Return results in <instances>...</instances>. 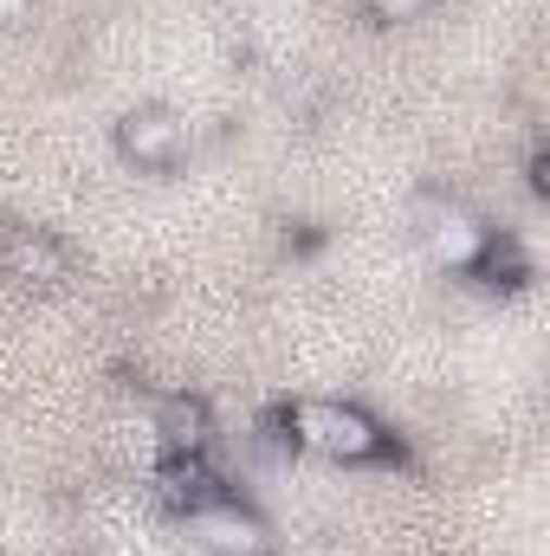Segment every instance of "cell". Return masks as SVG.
<instances>
[{
  "label": "cell",
  "mask_w": 550,
  "mask_h": 556,
  "mask_svg": "<svg viewBox=\"0 0 550 556\" xmlns=\"http://www.w3.org/2000/svg\"><path fill=\"white\" fill-rule=\"evenodd\" d=\"M0 273L26 291H59L72 278V253L46 227H7L0 233Z\"/></svg>",
  "instance_id": "cell-4"
},
{
  "label": "cell",
  "mask_w": 550,
  "mask_h": 556,
  "mask_svg": "<svg viewBox=\"0 0 550 556\" xmlns=\"http://www.w3.org/2000/svg\"><path fill=\"white\" fill-rule=\"evenodd\" d=\"M188 149V117H175L168 104H137L117 117V155L130 168H175Z\"/></svg>",
  "instance_id": "cell-2"
},
{
  "label": "cell",
  "mask_w": 550,
  "mask_h": 556,
  "mask_svg": "<svg viewBox=\"0 0 550 556\" xmlns=\"http://www.w3.org/2000/svg\"><path fill=\"white\" fill-rule=\"evenodd\" d=\"M39 13V0H0V26H26Z\"/></svg>",
  "instance_id": "cell-10"
},
{
  "label": "cell",
  "mask_w": 550,
  "mask_h": 556,
  "mask_svg": "<svg viewBox=\"0 0 550 556\" xmlns=\"http://www.w3.org/2000/svg\"><path fill=\"white\" fill-rule=\"evenodd\" d=\"M532 194H550V155L545 149L532 155Z\"/></svg>",
  "instance_id": "cell-11"
},
{
  "label": "cell",
  "mask_w": 550,
  "mask_h": 556,
  "mask_svg": "<svg viewBox=\"0 0 550 556\" xmlns=\"http://www.w3.org/2000/svg\"><path fill=\"white\" fill-rule=\"evenodd\" d=\"M155 433H162V453H208L214 446V415L201 395H168L155 408Z\"/></svg>",
  "instance_id": "cell-7"
},
{
  "label": "cell",
  "mask_w": 550,
  "mask_h": 556,
  "mask_svg": "<svg viewBox=\"0 0 550 556\" xmlns=\"http://www.w3.org/2000/svg\"><path fill=\"white\" fill-rule=\"evenodd\" d=\"M414 233H421V247H427L447 273H466V266L479 260V247H486L492 227H479V214H466L460 201H421Z\"/></svg>",
  "instance_id": "cell-3"
},
{
  "label": "cell",
  "mask_w": 550,
  "mask_h": 556,
  "mask_svg": "<svg viewBox=\"0 0 550 556\" xmlns=\"http://www.w3.org/2000/svg\"><path fill=\"white\" fill-rule=\"evenodd\" d=\"M434 0H363V13L376 20V26H409V20H421Z\"/></svg>",
  "instance_id": "cell-9"
},
{
  "label": "cell",
  "mask_w": 550,
  "mask_h": 556,
  "mask_svg": "<svg viewBox=\"0 0 550 556\" xmlns=\"http://www.w3.org/2000/svg\"><path fill=\"white\" fill-rule=\"evenodd\" d=\"M466 273L479 278L486 291H518V285L532 278V260H525V247H518L512 233H486V247H479V260H473Z\"/></svg>",
  "instance_id": "cell-8"
},
{
  "label": "cell",
  "mask_w": 550,
  "mask_h": 556,
  "mask_svg": "<svg viewBox=\"0 0 550 556\" xmlns=\"http://www.w3.org/2000/svg\"><path fill=\"white\" fill-rule=\"evenodd\" d=\"M285 440L317 453V459H337V466H370V459H389V433L383 420L350 408V402H291L285 415Z\"/></svg>",
  "instance_id": "cell-1"
},
{
  "label": "cell",
  "mask_w": 550,
  "mask_h": 556,
  "mask_svg": "<svg viewBox=\"0 0 550 556\" xmlns=\"http://www.w3.org/2000/svg\"><path fill=\"white\" fill-rule=\"evenodd\" d=\"M155 498H162V511L195 518V511H208V505H221V498H234V492L221 485V472L208 466V453H168V459L155 466Z\"/></svg>",
  "instance_id": "cell-6"
},
{
  "label": "cell",
  "mask_w": 550,
  "mask_h": 556,
  "mask_svg": "<svg viewBox=\"0 0 550 556\" xmlns=\"http://www.w3.org/2000/svg\"><path fill=\"white\" fill-rule=\"evenodd\" d=\"M188 525H195L201 556H273V531H266V518L247 511L240 498H221V505L195 511Z\"/></svg>",
  "instance_id": "cell-5"
}]
</instances>
